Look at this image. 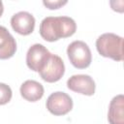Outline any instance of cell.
<instances>
[{"label":"cell","mask_w":124,"mask_h":124,"mask_svg":"<svg viewBox=\"0 0 124 124\" xmlns=\"http://www.w3.org/2000/svg\"><path fill=\"white\" fill-rule=\"evenodd\" d=\"M77 30L76 21L69 16H46L40 24V35L47 42L71 37Z\"/></svg>","instance_id":"obj_1"},{"label":"cell","mask_w":124,"mask_h":124,"mask_svg":"<svg viewBox=\"0 0 124 124\" xmlns=\"http://www.w3.org/2000/svg\"><path fill=\"white\" fill-rule=\"evenodd\" d=\"M98 52L104 56L115 61L123 60V38L113 34H102L96 41Z\"/></svg>","instance_id":"obj_2"},{"label":"cell","mask_w":124,"mask_h":124,"mask_svg":"<svg viewBox=\"0 0 124 124\" xmlns=\"http://www.w3.org/2000/svg\"><path fill=\"white\" fill-rule=\"evenodd\" d=\"M67 54L71 64L78 69H85L90 66L92 54L89 46L82 41H74L67 47Z\"/></svg>","instance_id":"obj_3"},{"label":"cell","mask_w":124,"mask_h":124,"mask_svg":"<svg viewBox=\"0 0 124 124\" xmlns=\"http://www.w3.org/2000/svg\"><path fill=\"white\" fill-rule=\"evenodd\" d=\"M46 108L53 115H65L73 108V100L65 92L51 93L46 100Z\"/></svg>","instance_id":"obj_4"},{"label":"cell","mask_w":124,"mask_h":124,"mask_svg":"<svg viewBox=\"0 0 124 124\" xmlns=\"http://www.w3.org/2000/svg\"><path fill=\"white\" fill-rule=\"evenodd\" d=\"M65 73V65L60 56L56 54H50L48 60L39 72L41 78L46 82L58 81Z\"/></svg>","instance_id":"obj_5"},{"label":"cell","mask_w":124,"mask_h":124,"mask_svg":"<svg viewBox=\"0 0 124 124\" xmlns=\"http://www.w3.org/2000/svg\"><path fill=\"white\" fill-rule=\"evenodd\" d=\"M50 54L51 53L45 46L41 44H34L29 47L26 53L27 67L30 70L39 73L48 60Z\"/></svg>","instance_id":"obj_6"},{"label":"cell","mask_w":124,"mask_h":124,"mask_svg":"<svg viewBox=\"0 0 124 124\" xmlns=\"http://www.w3.org/2000/svg\"><path fill=\"white\" fill-rule=\"evenodd\" d=\"M67 87L86 96H92L95 93V81L88 75H74L67 80Z\"/></svg>","instance_id":"obj_7"},{"label":"cell","mask_w":124,"mask_h":124,"mask_svg":"<svg viewBox=\"0 0 124 124\" xmlns=\"http://www.w3.org/2000/svg\"><path fill=\"white\" fill-rule=\"evenodd\" d=\"M11 25L16 33L27 36L34 31L35 17L28 12H18L12 16Z\"/></svg>","instance_id":"obj_8"},{"label":"cell","mask_w":124,"mask_h":124,"mask_svg":"<svg viewBox=\"0 0 124 124\" xmlns=\"http://www.w3.org/2000/svg\"><path fill=\"white\" fill-rule=\"evenodd\" d=\"M16 51V42L8 29L0 25V59H9Z\"/></svg>","instance_id":"obj_9"},{"label":"cell","mask_w":124,"mask_h":124,"mask_svg":"<svg viewBox=\"0 0 124 124\" xmlns=\"http://www.w3.org/2000/svg\"><path fill=\"white\" fill-rule=\"evenodd\" d=\"M108 120L109 124H124V97L119 94L109 103Z\"/></svg>","instance_id":"obj_10"},{"label":"cell","mask_w":124,"mask_h":124,"mask_svg":"<svg viewBox=\"0 0 124 124\" xmlns=\"http://www.w3.org/2000/svg\"><path fill=\"white\" fill-rule=\"evenodd\" d=\"M20 95L26 101L37 102L44 95V86L36 80L28 79L21 84Z\"/></svg>","instance_id":"obj_11"},{"label":"cell","mask_w":124,"mask_h":124,"mask_svg":"<svg viewBox=\"0 0 124 124\" xmlns=\"http://www.w3.org/2000/svg\"><path fill=\"white\" fill-rule=\"evenodd\" d=\"M13 92L9 85L0 82V106L6 105L12 99Z\"/></svg>","instance_id":"obj_12"},{"label":"cell","mask_w":124,"mask_h":124,"mask_svg":"<svg viewBox=\"0 0 124 124\" xmlns=\"http://www.w3.org/2000/svg\"><path fill=\"white\" fill-rule=\"evenodd\" d=\"M43 4H44L46 8L50 9V10H55V9H59L60 7H62V6L66 5V4H67V1H66V0H64V1H62V0H55V1H44V2H43Z\"/></svg>","instance_id":"obj_13"},{"label":"cell","mask_w":124,"mask_h":124,"mask_svg":"<svg viewBox=\"0 0 124 124\" xmlns=\"http://www.w3.org/2000/svg\"><path fill=\"white\" fill-rule=\"evenodd\" d=\"M3 12H4V6H3V2L0 0V16H2Z\"/></svg>","instance_id":"obj_14"}]
</instances>
